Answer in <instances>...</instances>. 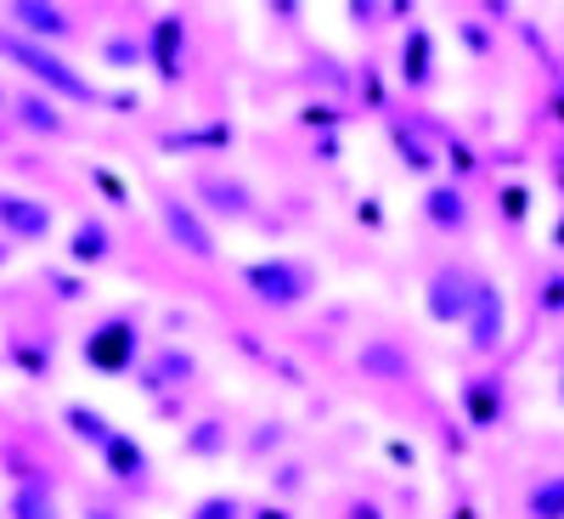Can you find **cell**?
I'll return each mask as SVG.
<instances>
[{"label": "cell", "instance_id": "1", "mask_svg": "<svg viewBox=\"0 0 564 519\" xmlns=\"http://www.w3.org/2000/svg\"><path fill=\"white\" fill-rule=\"evenodd\" d=\"M0 57H7L34 90H45L52 102H63V108H113L108 90L90 74H79L63 52H52V45H34V40H23L12 29H0Z\"/></svg>", "mask_w": 564, "mask_h": 519}, {"label": "cell", "instance_id": "2", "mask_svg": "<svg viewBox=\"0 0 564 519\" xmlns=\"http://www.w3.org/2000/svg\"><path fill=\"white\" fill-rule=\"evenodd\" d=\"M148 356V327H141L135 311H108L102 322H90L79 334V361L97 379H130Z\"/></svg>", "mask_w": 564, "mask_h": 519}, {"label": "cell", "instance_id": "3", "mask_svg": "<svg viewBox=\"0 0 564 519\" xmlns=\"http://www.w3.org/2000/svg\"><path fill=\"white\" fill-rule=\"evenodd\" d=\"M316 289H322V271L305 255H260L243 266V294L271 316L300 311L305 300H316Z\"/></svg>", "mask_w": 564, "mask_h": 519}, {"label": "cell", "instance_id": "4", "mask_svg": "<svg viewBox=\"0 0 564 519\" xmlns=\"http://www.w3.org/2000/svg\"><path fill=\"white\" fill-rule=\"evenodd\" d=\"M153 209H159V226H164V238L186 255V260H215L220 255V238H215V220L193 204V198H181V193H170V186H159L153 193Z\"/></svg>", "mask_w": 564, "mask_h": 519}, {"label": "cell", "instance_id": "5", "mask_svg": "<svg viewBox=\"0 0 564 519\" xmlns=\"http://www.w3.org/2000/svg\"><path fill=\"white\" fill-rule=\"evenodd\" d=\"M130 379L153 407L159 401H181L186 390L198 385V356L186 345H148V356H141V367L130 372Z\"/></svg>", "mask_w": 564, "mask_h": 519}, {"label": "cell", "instance_id": "6", "mask_svg": "<svg viewBox=\"0 0 564 519\" xmlns=\"http://www.w3.org/2000/svg\"><path fill=\"white\" fill-rule=\"evenodd\" d=\"M193 204H198L209 220H226V226L260 220V193H254L243 175H231V170H198V175H193Z\"/></svg>", "mask_w": 564, "mask_h": 519}, {"label": "cell", "instance_id": "7", "mask_svg": "<svg viewBox=\"0 0 564 519\" xmlns=\"http://www.w3.org/2000/svg\"><path fill=\"white\" fill-rule=\"evenodd\" d=\"M52 231H57V204L52 198L0 186V238L23 244V249H40V244H52Z\"/></svg>", "mask_w": 564, "mask_h": 519}, {"label": "cell", "instance_id": "8", "mask_svg": "<svg viewBox=\"0 0 564 519\" xmlns=\"http://www.w3.org/2000/svg\"><path fill=\"white\" fill-rule=\"evenodd\" d=\"M186 57H193V23H186L181 12H159V18L148 23V74H153L164 90H181Z\"/></svg>", "mask_w": 564, "mask_h": 519}, {"label": "cell", "instance_id": "9", "mask_svg": "<svg viewBox=\"0 0 564 519\" xmlns=\"http://www.w3.org/2000/svg\"><path fill=\"white\" fill-rule=\"evenodd\" d=\"M475 289H480V277L446 260L430 271V282H423V316H430L435 327H463L468 322V305H475Z\"/></svg>", "mask_w": 564, "mask_h": 519}, {"label": "cell", "instance_id": "10", "mask_svg": "<svg viewBox=\"0 0 564 519\" xmlns=\"http://www.w3.org/2000/svg\"><path fill=\"white\" fill-rule=\"evenodd\" d=\"M0 29H12V34H23V40H34V45H74L85 29H79V18L68 12V7H57V0H12L7 7V23Z\"/></svg>", "mask_w": 564, "mask_h": 519}, {"label": "cell", "instance_id": "11", "mask_svg": "<svg viewBox=\"0 0 564 519\" xmlns=\"http://www.w3.org/2000/svg\"><path fill=\"white\" fill-rule=\"evenodd\" d=\"M97 463H102V480H108L119 497H153V452L141 446L130 430H119V435L97 452Z\"/></svg>", "mask_w": 564, "mask_h": 519}, {"label": "cell", "instance_id": "12", "mask_svg": "<svg viewBox=\"0 0 564 519\" xmlns=\"http://www.w3.org/2000/svg\"><path fill=\"white\" fill-rule=\"evenodd\" d=\"M463 334H468V350H475V356H497V345H502V334H508V300H502V289H497L491 277H480Z\"/></svg>", "mask_w": 564, "mask_h": 519}, {"label": "cell", "instance_id": "13", "mask_svg": "<svg viewBox=\"0 0 564 519\" xmlns=\"http://www.w3.org/2000/svg\"><path fill=\"white\" fill-rule=\"evenodd\" d=\"M395 79L401 90L423 97V90H435V34L423 23H406L401 29V45H395Z\"/></svg>", "mask_w": 564, "mask_h": 519}, {"label": "cell", "instance_id": "14", "mask_svg": "<svg viewBox=\"0 0 564 519\" xmlns=\"http://www.w3.org/2000/svg\"><path fill=\"white\" fill-rule=\"evenodd\" d=\"M0 361L18 367L29 385H45V379H52V367H57V345H52V334H40V327H7Z\"/></svg>", "mask_w": 564, "mask_h": 519}, {"label": "cell", "instance_id": "15", "mask_svg": "<svg viewBox=\"0 0 564 519\" xmlns=\"http://www.w3.org/2000/svg\"><path fill=\"white\" fill-rule=\"evenodd\" d=\"M231 446H238V430H231V418L226 412H204V418H193L181 430V441H175V452L186 457V463H220Z\"/></svg>", "mask_w": 564, "mask_h": 519}, {"label": "cell", "instance_id": "16", "mask_svg": "<svg viewBox=\"0 0 564 519\" xmlns=\"http://www.w3.org/2000/svg\"><path fill=\"white\" fill-rule=\"evenodd\" d=\"M63 255H68L74 271H97V266H108V260H113V226H108L102 215H79L74 231H68V244H63Z\"/></svg>", "mask_w": 564, "mask_h": 519}, {"label": "cell", "instance_id": "17", "mask_svg": "<svg viewBox=\"0 0 564 519\" xmlns=\"http://www.w3.org/2000/svg\"><path fill=\"white\" fill-rule=\"evenodd\" d=\"M231 141H238L231 119H204V125H186V130H164L159 148L164 153H181V159H209V153H226Z\"/></svg>", "mask_w": 564, "mask_h": 519}, {"label": "cell", "instance_id": "18", "mask_svg": "<svg viewBox=\"0 0 564 519\" xmlns=\"http://www.w3.org/2000/svg\"><path fill=\"white\" fill-rule=\"evenodd\" d=\"M356 372L372 385H412V356L401 339H367L356 350Z\"/></svg>", "mask_w": 564, "mask_h": 519}, {"label": "cell", "instance_id": "19", "mask_svg": "<svg viewBox=\"0 0 564 519\" xmlns=\"http://www.w3.org/2000/svg\"><path fill=\"white\" fill-rule=\"evenodd\" d=\"M12 119L29 130V136H45V141H63L74 125H68V113H63V102H52V97H45V90H18V97H12Z\"/></svg>", "mask_w": 564, "mask_h": 519}, {"label": "cell", "instance_id": "20", "mask_svg": "<svg viewBox=\"0 0 564 519\" xmlns=\"http://www.w3.org/2000/svg\"><path fill=\"white\" fill-rule=\"evenodd\" d=\"M0 519H68L57 480H29V486H7V502H0Z\"/></svg>", "mask_w": 564, "mask_h": 519}, {"label": "cell", "instance_id": "21", "mask_svg": "<svg viewBox=\"0 0 564 519\" xmlns=\"http://www.w3.org/2000/svg\"><path fill=\"white\" fill-rule=\"evenodd\" d=\"M423 220H430L435 231H468V198H463V186L457 181H435L430 193H423Z\"/></svg>", "mask_w": 564, "mask_h": 519}, {"label": "cell", "instance_id": "22", "mask_svg": "<svg viewBox=\"0 0 564 519\" xmlns=\"http://www.w3.org/2000/svg\"><path fill=\"white\" fill-rule=\"evenodd\" d=\"M63 430L79 441V446H90V452H102L113 435H119V423L102 412V407H90V401H68L63 407Z\"/></svg>", "mask_w": 564, "mask_h": 519}, {"label": "cell", "instance_id": "23", "mask_svg": "<svg viewBox=\"0 0 564 519\" xmlns=\"http://www.w3.org/2000/svg\"><path fill=\"white\" fill-rule=\"evenodd\" d=\"M97 57H102V68H113V74H141V68H148V34L113 29V34L97 40Z\"/></svg>", "mask_w": 564, "mask_h": 519}, {"label": "cell", "instance_id": "24", "mask_svg": "<svg viewBox=\"0 0 564 519\" xmlns=\"http://www.w3.org/2000/svg\"><path fill=\"white\" fill-rule=\"evenodd\" d=\"M463 412L475 430H497L502 418V379H491V372H475V379L463 385Z\"/></svg>", "mask_w": 564, "mask_h": 519}, {"label": "cell", "instance_id": "25", "mask_svg": "<svg viewBox=\"0 0 564 519\" xmlns=\"http://www.w3.org/2000/svg\"><path fill=\"white\" fill-rule=\"evenodd\" d=\"M390 148H395L401 170H412V175H430V170H435V159H441V153H435L430 141H423V136H417V130H412L401 113L390 119Z\"/></svg>", "mask_w": 564, "mask_h": 519}, {"label": "cell", "instance_id": "26", "mask_svg": "<svg viewBox=\"0 0 564 519\" xmlns=\"http://www.w3.org/2000/svg\"><path fill=\"white\" fill-rule=\"evenodd\" d=\"M406 18H412V7H401V0H350L345 7V23L356 34H379L384 23H406Z\"/></svg>", "mask_w": 564, "mask_h": 519}, {"label": "cell", "instance_id": "27", "mask_svg": "<svg viewBox=\"0 0 564 519\" xmlns=\"http://www.w3.org/2000/svg\"><path fill=\"white\" fill-rule=\"evenodd\" d=\"M525 519H564V475H542L525 491Z\"/></svg>", "mask_w": 564, "mask_h": 519}, {"label": "cell", "instance_id": "28", "mask_svg": "<svg viewBox=\"0 0 564 519\" xmlns=\"http://www.w3.org/2000/svg\"><path fill=\"white\" fill-rule=\"evenodd\" d=\"M40 282L52 289V300H57V305H79V300L90 294V277H85V271H74V266H68V271L45 266V277H40Z\"/></svg>", "mask_w": 564, "mask_h": 519}, {"label": "cell", "instance_id": "29", "mask_svg": "<svg viewBox=\"0 0 564 519\" xmlns=\"http://www.w3.org/2000/svg\"><path fill=\"white\" fill-rule=\"evenodd\" d=\"M186 519H249V502L238 491H209L186 508Z\"/></svg>", "mask_w": 564, "mask_h": 519}, {"label": "cell", "instance_id": "30", "mask_svg": "<svg viewBox=\"0 0 564 519\" xmlns=\"http://www.w3.org/2000/svg\"><path fill=\"white\" fill-rule=\"evenodd\" d=\"M345 119H350V113H345L339 102H327V97L300 102V125H305V130H316V136H339V130H345Z\"/></svg>", "mask_w": 564, "mask_h": 519}, {"label": "cell", "instance_id": "31", "mask_svg": "<svg viewBox=\"0 0 564 519\" xmlns=\"http://www.w3.org/2000/svg\"><path fill=\"white\" fill-rule=\"evenodd\" d=\"M79 519H135V508H130V497H119L113 486H102V491H85Z\"/></svg>", "mask_w": 564, "mask_h": 519}, {"label": "cell", "instance_id": "32", "mask_svg": "<svg viewBox=\"0 0 564 519\" xmlns=\"http://www.w3.org/2000/svg\"><path fill=\"white\" fill-rule=\"evenodd\" d=\"M452 29H457V40H463L475 57H486V52H491V29H486L480 18H452Z\"/></svg>", "mask_w": 564, "mask_h": 519}, {"label": "cell", "instance_id": "33", "mask_svg": "<svg viewBox=\"0 0 564 519\" xmlns=\"http://www.w3.org/2000/svg\"><path fill=\"white\" fill-rule=\"evenodd\" d=\"M90 186H102V198H108L113 209H130V193H124V181H119L113 170H102V164H90Z\"/></svg>", "mask_w": 564, "mask_h": 519}, {"label": "cell", "instance_id": "34", "mask_svg": "<svg viewBox=\"0 0 564 519\" xmlns=\"http://www.w3.org/2000/svg\"><path fill=\"white\" fill-rule=\"evenodd\" d=\"M536 311L542 316H558L564 311V277L553 271V277H542V289H536Z\"/></svg>", "mask_w": 564, "mask_h": 519}, {"label": "cell", "instance_id": "35", "mask_svg": "<svg viewBox=\"0 0 564 519\" xmlns=\"http://www.w3.org/2000/svg\"><path fill=\"white\" fill-rule=\"evenodd\" d=\"M497 204H502V215H508L513 226H520V220H525V209H531V193H525V186H502Z\"/></svg>", "mask_w": 564, "mask_h": 519}, {"label": "cell", "instance_id": "36", "mask_svg": "<svg viewBox=\"0 0 564 519\" xmlns=\"http://www.w3.org/2000/svg\"><path fill=\"white\" fill-rule=\"evenodd\" d=\"M441 159L457 170V175H468L475 170V153H468V141H457V136H446V148H441Z\"/></svg>", "mask_w": 564, "mask_h": 519}, {"label": "cell", "instance_id": "37", "mask_svg": "<svg viewBox=\"0 0 564 519\" xmlns=\"http://www.w3.org/2000/svg\"><path fill=\"white\" fill-rule=\"evenodd\" d=\"M265 18H276L282 29H300V18H305V7H294V0H276V7H265Z\"/></svg>", "mask_w": 564, "mask_h": 519}, {"label": "cell", "instance_id": "38", "mask_svg": "<svg viewBox=\"0 0 564 519\" xmlns=\"http://www.w3.org/2000/svg\"><path fill=\"white\" fill-rule=\"evenodd\" d=\"M311 159L316 164H339V136H316L311 141Z\"/></svg>", "mask_w": 564, "mask_h": 519}, {"label": "cell", "instance_id": "39", "mask_svg": "<svg viewBox=\"0 0 564 519\" xmlns=\"http://www.w3.org/2000/svg\"><path fill=\"white\" fill-rule=\"evenodd\" d=\"M282 441H289V435H282V423H260V435H254V446H249V452H254V457H260V452H265V446H271V452H276V446H282Z\"/></svg>", "mask_w": 564, "mask_h": 519}, {"label": "cell", "instance_id": "40", "mask_svg": "<svg viewBox=\"0 0 564 519\" xmlns=\"http://www.w3.org/2000/svg\"><path fill=\"white\" fill-rule=\"evenodd\" d=\"M345 519H384V508L372 502V497H350L345 502Z\"/></svg>", "mask_w": 564, "mask_h": 519}, {"label": "cell", "instance_id": "41", "mask_svg": "<svg viewBox=\"0 0 564 519\" xmlns=\"http://www.w3.org/2000/svg\"><path fill=\"white\" fill-rule=\"evenodd\" d=\"M300 475H305L300 463H282V468H276V486H282V491H294V486H300Z\"/></svg>", "mask_w": 564, "mask_h": 519}, {"label": "cell", "instance_id": "42", "mask_svg": "<svg viewBox=\"0 0 564 519\" xmlns=\"http://www.w3.org/2000/svg\"><path fill=\"white\" fill-rule=\"evenodd\" d=\"M356 220H367V226H384V209H379V198H361Z\"/></svg>", "mask_w": 564, "mask_h": 519}, {"label": "cell", "instance_id": "43", "mask_svg": "<svg viewBox=\"0 0 564 519\" xmlns=\"http://www.w3.org/2000/svg\"><path fill=\"white\" fill-rule=\"evenodd\" d=\"M249 519H294L282 502H260V508H249Z\"/></svg>", "mask_w": 564, "mask_h": 519}, {"label": "cell", "instance_id": "44", "mask_svg": "<svg viewBox=\"0 0 564 519\" xmlns=\"http://www.w3.org/2000/svg\"><path fill=\"white\" fill-rule=\"evenodd\" d=\"M0 119H12V90H7V79H0Z\"/></svg>", "mask_w": 564, "mask_h": 519}, {"label": "cell", "instance_id": "45", "mask_svg": "<svg viewBox=\"0 0 564 519\" xmlns=\"http://www.w3.org/2000/svg\"><path fill=\"white\" fill-rule=\"evenodd\" d=\"M12 255H18V249H12L7 238H0V271H7V266H12Z\"/></svg>", "mask_w": 564, "mask_h": 519}, {"label": "cell", "instance_id": "46", "mask_svg": "<svg viewBox=\"0 0 564 519\" xmlns=\"http://www.w3.org/2000/svg\"><path fill=\"white\" fill-rule=\"evenodd\" d=\"M446 519H475V508H457V513H446Z\"/></svg>", "mask_w": 564, "mask_h": 519}, {"label": "cell", "instance_id": "47", "mask_svg": "<svg viewBox=\"0 0 564 519\" xmlns=\"http://www.w3.org/2000/svg\"><path fill=\"white\" fill-rule=\"evenodd\" d=\"M558 249H564V220H558Z\"/></svg>", "mask_w": 564, "mask_h": 519}]
</instances>
